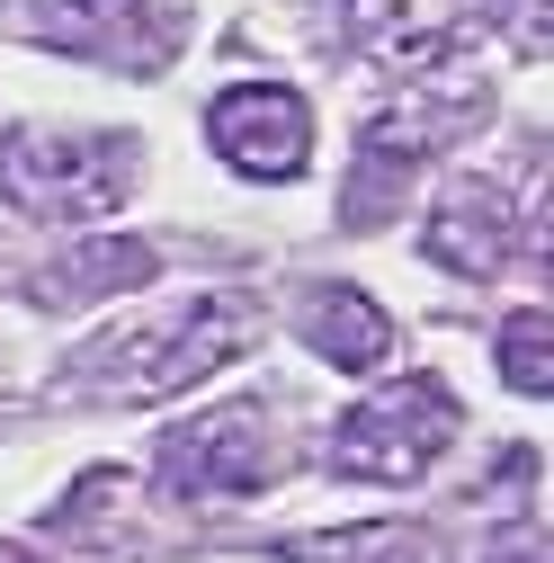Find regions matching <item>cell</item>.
<instances>
[{"instance_id":"5","label":"cell","mask_w":554,"mask_h":563,"mask_svg":"<svg viewBox=\"0 0 554 563\" xmlns=\"http://www.w3.org/2000/svg\"><path fill=\"white\" fill-rule=\"evenodd\" d=\"M536 233H545V216H536V162H528L519 188H510L501 170H465V179L439 188L430 224H421V251H430L439 268H456V277H492V268L510 260V242L536 251Z\"/></svg>"},{"instance_id":"1","label":"cell","mask_w":554,"mask_h":563,"mask_svg":"<svg viewBox=\"0 0 554 563\" xmlns=\"http://www.w3.org/2000/svg\"><path fill=\"white\" fill-rule=\"evenodd\" d=\"M251 340H259V305L242 287H215V296H179L134 322H108L99 340H81L63 358V376L90 394H117V402H153V394H179V385H206L215 367H233Z\"/></svg>"},{"instance_id":"16","label":"cell","mask_w":554,"mask_h":563,"mask_svg":"<svg viewBox=\"0 0 554 563\" xmlns=\"http://www.w3.org/2000/svg\"><path fill=\"white\" fill-rule=\"evenodd\" d=\"M501 563H545V537H536V528H519V545H510Z\"/></svg>"},{"instance_id":"3","label":"cell","mask_w":554,"mask_h":563,"mask_svg":"<svg viewBox=\"0 0 554 563\" xmlns=\"http://www.w3.org/2000/svg\"><path fill=\"white\" fill-rule=\"evenodd\" d=\"M287 474V411L242 394V402H215L206 420H179L162 439V483L179 501H251Z\"/></svg>"},{"instance_id":"6","label":"cell","mask_w":554,"mask_h":563,"mask_svg":"<svg viewBox=\"0 0 554 563\" xmlns=\"http://www.w3.org/2000/svg\"><path fill=\"white\" fill-rule=\"evenodd\" d=\"M27 36L117 73H162L179 54V0H27Z\"/></svg>"},{"instance_id":"4","label":"cell","mask_w":554,"mask_h":563,"mask_svg":"<svg viewBox=\"0 0 554 563\" xmlns=\"http://www.w3.org/2000/svg\"><path fill=\"white\" fill-rule=\"evenodd\" d=\"M456 420H465V411H456V394H447L439 376H394V385H376L367 402L340 411L331 465L358 474V483H421V474L447 456Z\"/></svg>"},{"instance_id":"7","label":"cell","mask_w":554,"mask_h":563,"mask_svg":"<svg viewBox=\"0 0 554 563\" xmlns=\"http://www.w3.org/2000/svg\"><path fill=\"white\" fill-rule=\"evenodd\" d=\"M206 144H215L242 179H296L313 153V108L277 81H233L206 108Z\"/></svg>"},{"instance_id":"13","label":"cell","mask_w":554,"mask_h":563,"mask_svg":"<svg viewBox=\"0 0 554 563\" xmlns=\"http://www.w3.org/2000/svg\"><path fill=\"white\" fill-rule=\"evenodd\" d=\"M287 563H447V545L411 519H358V528H322V537H296Z\"/></svg>"},{"instance_id":"12","label":"cell","mask_w":554,"mask_h":563,"mask_svg":"<svg viewBox=\"0 0 554 563\" xmlns=\"http://www.w3.org/2000/svg\"><path fill=\"white\" fill-rule=\"evenodd\" d=\"M144 277H153V251L144 242H63V260L27 268V296L54 305V313H81L108 287H144Z\"/></svg>"},{"instance_id":"17","label":"cell","mask_w":554,"mask_h":563,"mask_svg":"<svg viewBox=\"0 0 554 563\" xmlns=\"http://www.w3.org/2000/svg\"><path fill=\"white\" fill-rule=\"evenodd\" d=\"M0 563H36V554H27V545H10V537H0Z\"/></svg>"},{"instance_id":"10","label":"cell","mask_w":554,"mask_h":563,"mask_svg":"<svg viewBox=\"0 0 554 563\" xmlns=\"http://www.w3.org/2000/svg\"><path fill=\"white\" fill-rule=\"evenodd\" d=\"M144 492H134V474L125 465H90L73 492H63V510H54V537L73 545V554H99V563H117V554H134L144 545Z\"/></svg>"},{"instance_id":"15","label":"cell","mask_w":554,"mask_h":563,"mask_svg":"<svg viewBox=\"0 0 554 563\" xmlns=\"http://www.w3.org/2000/svg\"><path fill=\"white\" fill-rule=\"evenodd\" d=\"M510 36H519V54H545V0H510Z\"/></svg>"},{"instance_id":"2","label":"cell","mask_w":554,"mask_h":563,"mask_svg":"<svg viewBox=\"0 0 554 563\" xmlns=\"http://www.w3.org/2000/svg\"><path fill=\"white\" fill-rule=\"evenodd\" d=\"M144 144L134 134H63V125H19L0 144V197L36 224H81L134 197Z\"/></svg>"},{"instance_id":"11","label":"cell","mask_w":554,"mask_h":563,"mask_svg":"<svg viewBox=\"0 0 554 563\" xmlns=\"http://www.w3.org/2000/svg\"><path fill=\"white\" fill-rule=\"evenodd\" d=\"M296 331L322 349L331 367H350V376H367V367H385V358H394V322L376 313V296L340 287V277H322V287H304V296H296Z\"/></svg>"},{"instance_id":"14","label":"cell","mask_w":554,"mask_h":563,"mask_svg":"<svg viewBox=\"0 0 554 563\" xmlns=\"http://www.w3.org/2000/svg\"><path fill=\"white\" fill-rule=\"evenodd\" d=\"M492 349H501V376H510L519 394H545V305H519Z\"/></svg>"},{"instance_id":"8","label":"cell","mask_w":554,"mask_h":563,"mask_svg":"<svg viewBox=\"0 0 554 563\" xmlns=\"http://www.w3.org/2000/svg\"><path fill=\"white\" fill-rule=\"evenodd\" d=\"M483 117H492V90H483V81H430V90L385 99L367 117V134H358V153H367V170H411V162L465 144Z\"/></svg>"},{"instance_id":"9","label":"cell","mask_w":554,"mask_h":563,"mask_svg":"<svg viewBox=\"0 0 554 563\" xmlns=\"http://www.w3.org/2000/svg\"><path fill=\"white\" fill-rule=\"evenodd\" d=\"M340 19H350V45L385 73H430L456 54L447 0H340Z\"/></svg>"}]
</instances>
